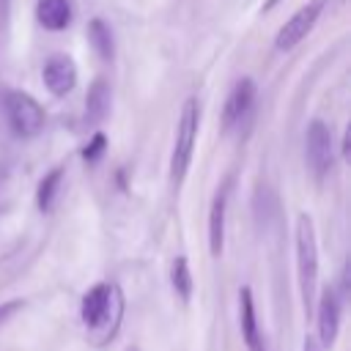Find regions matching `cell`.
Wrapping results in <instances>:
<instances>
[{
	"instance_id": "1",
	"label": "cell",
	"mask_w": 351,
	"mask_h": 351,
	"mask_svg": "<svg viewBox=\"0 0 351 351\" xmlns=\"http://www.w3.org/2000/svg\"><path fill=\"white\" fill-rule=\"evenodd\" d=\"M296 271H299L302 302L310 310L315 299V282H318V244H315L313 219L307 214L296 217Z\"/></svg>"
},
{
	"instance_id": "2",
	"label": "cell",
	"mask_w": 351,
	"mask_h": 351,
	"mask_svg": "<svg viewBox=\"0 0 351 351\" xmlns=\"http://www.w3.org/2000/svg\"><path fill=\"white\" fill-rule=\"evenodd\" d=\"M197 126H200V107L197 99H186L181 107V118H178V132H176V145H173V159H170V176L173 184H181L195 151V137H197Z\"/></svg>"
},
{
	"instance_id": "3",
	"label": "cell",
	"mask_w": 351,
	"mask_h": 351,
	"mask_svg": "<svg viewBox=\"0 0 351 351\" xmlns=\"http://www.w3.org/2000/svg\"><path fill=\"white\" fill-rule=\"evenodd\" d=\"M5 118L8 126L19 134V137H33L44 129V110L41 104L22 90H11L5 93Z\"/></svg>"
},
{
	"instance_id": "4",
	"label": "cell",
	"mask_w": 351,
	"mask_h": 351,
	"mask_svg": "<svg viewBox=\"0 0 351 351\" xmlns=\"http://www.w3.org/2000/svg\"><path fill=\"white\" fill-rule=\"evenodd\" d=\"M324 5H326V0H310V3H304V5L280 27V33H277V38H274V47H277L280 52L293 49V47L313 30V25L318 22Z\"/></svg>"
},
{
	"instance_id": "5",
	"label": "cell",
	"mask_w": 351,
	"mask_h": 351,
	"mask_svg": "<svg viewBox=\"0 0 351 351\" xmlns=\"http://www.w3.org/2000/svg\"><path fill=\"white\" fill-rule=\"evenodd\" d=\"M304 154H307V165L310 170L321 178L329 167H332V132L321 118H313L307 123V134H304Z\"/></svg>"
},
{
	"instance_id": "6",
	"label": "cell",
	"mask_w": 351,
	"mask_h": 351,
	"mask_svg": "<svg viewBox=\"0 0 351 351\" xmlns=\"http://www.w3.org/2000/svg\"><path fill=\"white\" fill-rule=\"evenodd\" d=\"M41 80L52 96H66L77 85V66L69 55H49L44 60Z\"/></svg>"
},
{
	"instance_id": "7",
	"label": "cell",
	"mask_w": 351,
	"mask_h": 351,
	"mask_svg": "<svg viewBox=\"0 0 351 351\" xmlns=\"http://www.w3.org/2000/svg\"><path fill=\"white\" fill-rule=\"evenodd\" d=\"M112 296H115V288L107 285V282L93 285V288L82 296L80 315H82V321H85L88 329H96V326L104 324V318H107V313H110V302H112Z\"/></svg>"
},
{
	"instance_id": "8",
	"label": "cell",
	"mask_w": 351,
	"mask_h": 351,
	"mask_svg": "<svg viewBox=\"0 0 351 351\" xmlns=\"http://www.w3.org/2000/svg\"><path fill=\"white\" fill-rule=\"evenodd\" d=\"M252 99H255V82L250 77H241L233 90L228 93V101H225V110H222V126L230 129L233 123H239L244 118V112L252 107Z\"/></svg>"
},
{
	"instance_id": "9",
	"label": "cell",
	"mask_w": 351,
	"mask_h": 351,
	"mask_svg": "<svg viewBox=\"0 0 351 351\" xmlns=\"http://www.w3.org/2000/svg\"><path fill=\"white\" fill-rule=\"evenodd\" d=\"M315 318H318V337L315 340L321 343V348L332 346L337 340V329H340V302H337L335 291H324Z\"/></svg>"
},
{
	"instance_id": "10",
	"label": "cell",
	"mask_w": 351,
	"mask_h": 351,
	"mask_svg": "<svg viewBox=\"0 0 351 351\" xmlns=\"http://www.w3.org/2000/svg\"><path fill=\"white\" fill-rule=\"evenodd\" d=\"M239 321H241V337H244L247 351H266L263 335L258 329V318H255V304H252V291L250 288L239 291Z\"/></svg>"
},
{
	"instance_id": "11",
	"label": "cell",
	"mask_w": 351,
	"mask_h": 351,
	"mask_svg": "<svg viewBox=\"0 0 351 351\" xmlns=\"http://www.w3.org/2000/svg\"><path fill=\"white\" fill-rule=\"evenodd\" d=\"M225 203H228V189H219L214 195V203L208 211V250H211V255H219L222 244H225Z\"/></svg>"
},
{
	"instance_id": "12",
	"label": "cell",
	"mask_w": 351,
	"mask_h": 351,
	"mask_svg": "<svg viewBox=\"0 0 351 351\" xmlns=\"http://www.w3.org/2000/svg\"><path fill=\"white\" fill-rule=\"evenodd\" d=\"M36 16L47 30H66L71 25V5L69 0H38Z\"/></svg>"
},
{
	"instance_id": "13",
	"label": "cell",
	"mask_w": 351,
	"mask_h": 351,
	"mask_svg": "<svg viewBox=\"0 0 351 351\" xmlns=\"http://www.w3.org/2000/svg\"><path fill=\"white\" fill-rule=\"evenodd\" d=\"M107 112H110V88L104 80H93L85 96V121L99 123L107 118Z\"/></svg>"
},
{
	"instance_id": "14",
	"label": "cell",
	"mask_w": 351,
	"mask_h": 351,
	"mask_svg": "<svg viewBox=\"0 0 351 351\" xmlns=\"http://www.w3.org/2000/svg\"><path fill=\"white\" fill-rule=\"evenodd\" d=\"M88 38H90V44H93V49H96V55L101 58V60H110L112 58V33H110V27H107V22L104 19H90V25H88Z\"/></svg>"
},
{
	"instance_id": "15",
	"label": "cell",
	"mask_w": 351,
	"mask_h": 351,
	"mask_svg": "<svg viewBox=\"0 0 351 351\" xmlns=\"http://www.w3.org/2000/svg\"><path fill=\"white\" fill-rule=\"evenodd\" d=\"M170 282H173V291L186 302L192 296V274H189V263L184 255H178L173 261V269H170Z\"/></svg>"
},
{
	"instance_id": "16",
	"label": "cell",
	"mask_w": 351,
	"mask_h": 351,
	"mask_svg": "<svg viewBox=\"0 0 351 351\" xmlns=\"http://www.w3.org/2000/svg\"><path fill=\"white\" fill-rule=\"evenodd\" d=\"M60 176H63V170H60V167H55V170H49V173L44 176V181L38 184L36 203H38V208H41V211H49V208H52V200H55L58 186H60Z\"/></svg>"
},
{
	"instance_id": "17",
	"label": "cell",
	"mask_w": 351,
	"mask_h": 351,
	"mask_svg": "<svg viewBox=\"0 0 351 351\" xmlns=\"http://www.w3.org/2000/svg\"><path fill=\"white\" fill-rule=\"evenodd\" d=\"M104 148H107V137H104L101 132H96V134H93V137L88 140V145L82 148V159H85L88 165H96V162L101 159Z\"/></svg>"
},
{
	"instance_id": "18",
	"label": "cell",
	"mask_w": 351,
	"mask_h": 351,
	"mask_svg": "<svg viewBox=\"0 0 351 351\" xmlns=\"http://www.w3.org/2000/svg\"><path fill=\"white\" fill-rule=\"evenodd\" d=\"M16 310H22V299H11V302H3L0 304V326L16 313Z\"/></svg>"
},
{
	"instance_id": "19",
	"label": "cell",
	"mask_w": 351,
	"mask_h": 351,
	"mask_svg": "<svg viewBox=\"0 0 351 351\" xmlns=\"http://www.w3.org/2000/svg\"><path fill=\"white\" fill-rule=\"evenodd\" d=\"M302 351H324V348H321V343H318L313 335H307V337H304V346H302Z\"/></svg>"
},
{
	"instance_id": "20",
	"label": "cell",
	"mask_w": 351,
	"mask_h": 351,
	"mask_svg": "<svg viewBox=\"0 0 351 351\" xmlns=\"http://www.w3.org/2000/svg\"><path fill=\"white\" fill-rule=\"evenodd\" d=\"M126 351H140V348L137 346H126Z\"/></svg>"
}]
</instances>
